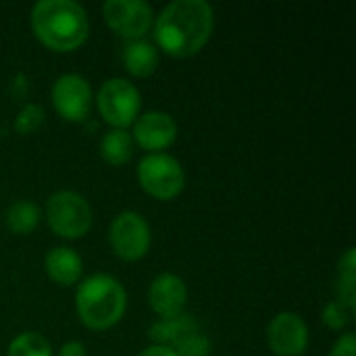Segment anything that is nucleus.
Instances as JSON below:
<instances>
[{
  "label": "nucleus",
  "instance_id": "obj_1",
  "mask_svg": "<svg viewBox=\"0 0 356 356\" xmlns=\"http://www.w3.org/2000/svg\"><path fill=\"white\" fill-rule=\"evenodd\" d=\"M156 48L171 56H192L211 38L215 13L207 0H173L154 19Z\"/></svg>",
  "mask_w": 356,
  "mask_h": 356
},
{
  "label": "nucleus",
  "instance_id": "obj_2",
  "mask_svg": "<svg viewBox=\"0 0 356 356\" xmlns=\"http://www.w3.org/2000/svg\"><path fill=\"white\" fill-rule=\"evenodd\" d=\"M31 29L48 48L69 52L88 40L90 21L75 0H40L31 8Z\"/></svg>",
  "mask_w": 356,
  "mask_h": 356
},
{
  "label": "nucleus",
  "instance_id": "obj_3",
  "mask_svg": "<svg viewBox=\"0 0 356 356\" xmlns=\"http://www.w3.org/2000/svg\"><path fill=\"white\" fill-rule=\"evenodd\" d=\"M75 309L86 327L108 330L125 315L127 292L117 277L94 273L77 286Z\"/></svg>",
  "mask_w": 356,
  "mask_h": 356
},
{
  "label": "nucleus",
  "instance_id": "obj_4",
  "mask_svg": "<svg viewBox=\"0 0 356 356\" xmlns=\"http://www.w3.org/2000/svg\"><path fill=\"white\" fill-rule=\"evenodd\" d=\"M46 219L54 234L77 240L92 227V207L79 192L58 190L46 202Z\"/></svg>",
  "mask_w": 356,
  "mask_h": 356
},
{
  "label": "nucleus",
  "instance_id": "obj_5",
  "mask_svg": "<svg viewBox=\"0 0 356 356\" xmlns=\"http://www.w3.org/2000/svg\"><path fill=\"white\" fill-rule=\"evenodd\" d=\"M138 181L156 200H171L184 190L186 171L175 156L148 152L138 165Z\"/></svg>",
  "mask_w": 356,
  "mask_h": 356
},
{
  "label": "nucleus",
  "instance_id": "obj_6",
  "mask_svg": "<svg viewBox=\"0 0 356 356\" xmlns=\"http://www.w3.org/2000/svg\"><path fill=\"white\" fill-rule=\"evenodd\" d=\"M96 104L100 111V117L111 123L113 127L125 129L127 125H134V121L140 115L142 96L140 90L125 77H111L106 79L98 94Z\"/></svg>",
  "mask_w": 356,
  "mask_h": 356
},
{
  "label": "nucleus",
  "instance_id": "obj_7",
  "mask_svg": "<svg viewBox=\"0 0 356 356\" xmlns=\"http://www.w3.org/2000/svg\"><path fill=\"white\" fill-rule=\"evenodd\" d=\"M108 242L115 254L123 261H138L142 259L152 242L148 221L136 211H121L108 229Z\"/></svg>",
  "mask_w": 356,
  "mask_h": 356
},
{
  "label": "nucleus",
  "instance_id": "obj_8",
  "mask_svg": "<svg viewBox=\"0 0 356 356\" xmlns=\"http://www.w3.org/2000/svg\"><path fill=\"white\" fill-rule=\"evenodd\" d=\"M102 15L108 27L127 40L142 38L154 25V10L144 0H106Z\"/></svg>",
  "mask_w": 356,
  "mask_h": 356
},
{
  "label": "nucleus",
  "instance_id": "obj_9",
  "mask_svg": "<svg viewBox=\"0 0 356 356\" xmlns=\"http://www.w3.org/2000/svg\"><path fill=\"white\" fill-rule=\"evenodd\" d=\"M52 104L65 121H83L92 108V86L79 73H63L50 90Z\"/></svg>",
  "mask_w": 356,
  "mask_h": 356
},
{
  "label": "nucleus",
  "instance_id": "obj_10",
  "mask_svg": "<svg viewBox=\"0 0 356 356\" xmlns=\"http://www.w3.org/2000/svg\"><path fill=\"white\" fill-rule=\"evenodd\" d=\"M269 348L277 356H300L309 346V327L298 313L282 311L267 327Z\"/></svg>",
  "mask_w": 356,
  "mask_h": 356
},
{
  "label": "nucleus",
  "instance_id": "obj_11",
  "mask_svg": "<svg viewBox=\"0 0 356 356\" xmlns=\"http://www.w3.org/2000/svg\"><path fill=\"white\" fill-rule=\"evenodd\" d=\"M131 138L144 150L163 152L165 148H169L175 142L177 123L165 111H148L144 115H138V119L134 121Z\"/></svg>",
  "mask_w": 356,
  "mask_h": 356
},
{
  "label": "nucleus",
  "instance_id": "obj_12",
  "mask_svg": "<svg viewBox=\"0 0 356 356\" xmlns=\"http://www.w3.org/2000/svg\"><path fill=\"white\" fill-rule=\"evenodd\" d=\"M148 302L161 319H171L184 313L188 302V286L175 273H161L148 288Z\"/></svg>",
  "mask_w": 356,
  "mask_h": 356
},
{
  "label": "nucleus",
  "instance_id": "obj_13",
  "mask_svg": "<svg viewBox=\"0 0 356 356\" xmlns=\"http://www.w3.org/2000/svg\"><path fill=\"white\" fill-rule=\"evenodd\" d=\"M44 267H46V273L52 282H56L60 286H73L81 277L83 261L73 248L54 246L46 252Z\"/></svg>",
  "mask_w": 356,
  "mask_h": 356
},
{
  "label": "nucleus",
  "instance_id": "obj_14",
  "mask_svg": "<svg viewBox=\"0 0 356 356\" xmlns=\"http://www.w3.org/2000/svg\"><path fill=\"white\" fill-rule=\"evenodd\" d=\"M196 332H200V325L194 319V315L181 313L177 317L161 319V321L152 323L148 330V338L152 340V344L175 348L181 340H186L188 336H192Z\"/></svg>",
  "mask_w": 356,
  "mask_h": 356
},
{
  "label": "nucleus",
  "instance_id": "obj_15",
  "mask_svg": "<svg viewBox=\"0 0 356 356\" xmlns=\"http://www.w3.org/2000/svg\"><path fill=\"white\" fill-rule=\"evenodd\" d=\"M159 48L144 38L129 40L123 48V65L136 77L152 75L159 67Z\"/></svg>",
  "mask_w": 356,
  "mask_h": 356
},
{
  "label": "nucleus",
  "instance_id": "obj_16",
  "mask_svg": "<svg viewBox=\"0 0 356 356\" xmlns=\"http://www.w3.org/2000/svg\"><path fill=\"white\" fill-rule=\"evenodd\" d=\"M134 154V138L127 129L113 127L100 140V156L111 165H123Z\"/></svg>",
  "mask_w": 356,
  "mask_h": 356
},
{
  "label": "nucleus",
  "instance_id": "obj_17",
  "mask_svg": "<svg viewBox=\"0 0 356 356\" xmlns=\"http://www.w3.org/2000/svg\"><path fill=\"white\" fill-rule=\"evenodd\" d=\"M4 221H6V227L13 232V234H19V236H27L31 234L38 223H40V207L33 202V200H17L13 202L6 213H4Z\"/></svg>",
  "mask_w": 356,
  "mask_h": 356
},
{
  "label": "nucleus",
  "instance_id": "obj_18",
  "mask_svg": "<svg viewBox=\"0 0 356 356\" xmlns=\"http://www.w3.org/2000/svg\"><path fill=\"white\" fill-rule=\"evenodd\" d=\"M8 356H54L50 342L38 332L17 334L8 344Z\"/></svg>",
  "mask_w": 356,
  "mask_h": 356
},
{
  "label": "nucleus",
  "instance_id": "obj_19",
  "mask_svg": "<svg viewBox=\"0 0 356 356\" xmlns=\"http://www.w3.org/2000/svg\"><path fill=\"white\" fill-rule=\"evenodd\" d=\"M356 257L355 248H348L340 259V298L355 307V282H356Z\"/></svg>",
  "mask_w": 356,
  "mask_h": 356
},
{
  "label": "nucleus",
  "instance_id": "obj_20",
  "mask_svg": "<svg viewBox=\"0 0 356 356\" xmlns=\"http://www.w3.org/2000/svg\"><path fill=\"white\" fill-rule=\"evenodd\" d=\"M353 315H355V307L344 302L342 298H336L325 305L321 319L330 330H344L353 321Z\"/></svg>",
  "mask_w": 356,
  "mask_h": 356
},
{
  "label": "nucleus",
  "instance_id": "obj_21",
  "mask_svg": "<svg viewBox=\"0 0 356 356\" xmlns=\"http://www.w3.org/2000/svg\"><path fill=\"white\" fill-rule=\"evenodd\" d=\"M44 117H46L44 115V108L40 104H35V102H29V104H25L17 113V117H15V129L19 134H31V131H35L44 123Z\"/></svg>",
  "mask_w": 356,
  "mask_h": 356
},
{
  "label": "nucleus",
  "instance_id": "obj_22",
  "mask_svg": "<svg viewBox=\"0 0 356 356\" xmlns=\"http://www.w3.org/2000/svg\"><path fill=\"white\" fill-rule=\"evenodd\" d=\"M173 350L177 353V356H209L211 355V340L202 332H196V334L188 336L186 340H181Z\"/></svg>",
  "mask_w": 356,
  "mask_h": 356
},
{
  "label": "nucleus",
  "instance_id": "obj_23",
  "mask_svg": "<svg viewBox=\"0 0 356 356\" xmlns=\"http://www.w3.org/2000/svg\"><path fill=\"white\" fill-rule=\"evenodd\" d=\"M327 356H356L355 334H344V336H340V338L334 342V346H332V350H330V355Z\"/></svg>",
  "mask_w": 356,
  "mask_h": 356
},
{
  "label": "nucleus",
  "instance_id": "obj_24",
  "mask_svg": "<svg viewBox=\"0 0 356 356\" xmlns=\"http://www.w3.org/2000/svg\"><path fill=\"white\" fill-rule=\"evenodd\" d=\"M58 356H88V350H86V346L81 342L71 340V342H65L58 348Z\"/></svg>",
  "mask_w": 356,
  "mask_h": 356
},
{
  "label": "nucleus",
  "instance_id": "obj_25",
  "mask_svg": "<svg viewBox=\"0 0 356 356\" xmlns=\"http://www.w3.org/2000/svg\"><path fill=\"white\" fill-rule=\"evenodd\" d=\"M138 356H177V353L169 346H161V344H150L148 348H144Z\"/></svg>",
  "mask_w": 356,
  "mask_h": 356
}]
</instances>
